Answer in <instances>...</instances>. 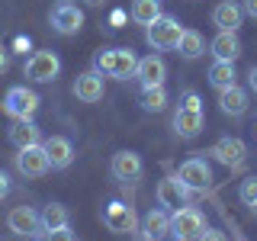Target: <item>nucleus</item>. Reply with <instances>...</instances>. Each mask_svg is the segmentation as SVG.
<instances>
[{
	"label": "nucleus",
	"mask_w": 257,
	"mask_h": 241,
	"mask_svg": "<svg viewBox=\"0 0 257 241\" xmlns=\"http://www.w3.org/2000/svg\"><path fill=\"white\" fill-rule=\"evenodd\" d=\"M48 23H52V29L61 32V36H74V32H80V26H84V13H80V7L71 4V0H58V4L52 7V13H48Z\"/></svg>",
	"instance_id": "8"
},
{
	"label": "nucleus",
	"mask_w": 257,
	"mask_h": 241,
	"mask_svg": "<svg viewBox=\"0 0 257 241\" xmlns=\"http://www.w3.org/2000/svg\"><path fill=\"white\" fill-rule=\"evenodd\" d=\"M247 84H251V90L257 93V64H254L251 71H247Z\"/></svg>",
	"instance_id": "34"
},
{
	"label": "nucleus",
	"mask_w": 257,
	"mask_h": 241,
	"mask_svg": "<svg viewBox=\"0 0 257 241\" xmlns=\"http://www.w3.org/2000/svg\"><path fill=\"white\" fill-rule=\"evenodd\" d=\"M45 241H77L71 228H58V231H45Z\"/></svg>",
	"instance_id": "30"
},
{
	"label": "nucleus",
	"mask_w": 257,
	"mask_h": 241,
	"mask_svg": "<svg viewBox=\"0 0 257 241\" xmlns=\"http://www.w3.org/2000/svg\"><path fill=\"white\" fill-rule=\"evenodd\" d=\"M103 225H106L109 231H116V235H128V231L135 228V212L128 203H109L103 209Z\"/></svg>",
	"instance_id": "16"
},
{
	"label": "nucleus",
	"mask_w": 257,
	"mask_h": 241,
	"mask_svg": "<svg viewBox=\"0 0 257 241\" xmlns=\"http://www.w3.org/2000/svg\"><path fill=\"white\" fill-rule=\"evenodd\" d=\"M219 164L225 167H241L244 164V158H247V145L238 139V135H225V139H219L212 145V151H209Z\"/></svg>",
	"instance_id": "12"
},
{
	"label": "nucleus",
	"mask_w": 257,
	"mask_h": 241,
	"mask_svg": "<svg viewBox=\"0 0 257 241\" xmlns=\"http://www.w3.org/2000/svg\"><path fill=\"white\" fill-rule=\"evenodd\" d=\"M177 177H180L193 193H206L212 187V167H209L206 158H187L180 164V171H177Z\"/></svg>",
	"instance_id": "9"
},
{
	"label": "nucleus",
	"mask_w": 257,
	"mask_h": 241,
	"mask_svg": "<svg viewBox=\"0 0 257 241\" xmlns=\"http://www.w3.org/2000/svg\"><path fill=\"white\" fill-rule=\"evenodd\" d=\"M39 93L36 90H29V87H23V84H16V87H10L7 90V96H4V112L10 119H32L39 112Z\"/></svg>",
	"instance_id": "4"
},
{
	"label": "nucleus",
	"mask_w": 257,
	"mask_h": 241,
	"mask_svg": "<svg viewBox=\"0 0 257 241\" xmlns=\"http://www.w3.org/2000/svg\"><path fill=\"white\" fill-rule=\"evenodd\" d=\"M16 171H20L26 180H36V177H45L52 167H48V155L42 145H29V148H16Z\"/></svg>",
	"instance_id": "7"
},
{
	"label": "nucleus",
	"mask_w": 257,
	"mask_h": 241,
	"mask_svg": "<svg viewBox=\"0 0 257 241\" xmlns=\"http://www.w3.org/2000/svg\"><path fill=\"white\" fill-rule=\"evenodd\" d=\"M180 36H183V26L174 16H164V13H161L151 26H145V39H148V45L155 48V52H177Z\"/></svg>",
	"instance_id": "3"
},
{
	"label": "nucleus",
	"mask_w": 257,
	"mask_h": 241,
	"mask_svg": "<svg viewBox=\"0 0 257 241\" xmlns=\"http://www.w3.org/2000/svg\"><path fill=\"white\" fill-rule=\"evenodd\" d=\"M7 193H10V177H7L4 171H0V199H4Z\"/></svg>",
	"instance_id": "33"
},
{
	"label": "nucleus",
	"mask_w": 257,
	"mask_h": 241,
	"mask_svg": "<svg viewBox=\"0 0 257 241\" xmlns=\"http://www.w3.org/2000/svg\"><path fill=\"white\" fill-rule=\"evenodd\" d=\"M251 209H254V215H257V203H254V206H251Z\"/></svg>",
	"instance_id": "37"
},
{
	"label": "nucleus",
	"mask_w": 257,
	"mask_h": 241,
	"mask_svg": "<svg viewBox=\"0 0 257 241\" xmlns=\"http://www.w3.org/2000/svg\"><path fill=\"white\" fill-rule=\"evenodd\" d=\"M23 71H26V77L36 80V84H52V80L61 74V58L52 52V48H42V52L29 55Z\"/></svg>",
	"instance_id": "5"
},
{
	"label": "nucleus",
	"mask_w": 257,
	"mask_h": 241,
	"mask_svg": "<svg viewBox=\"0 0 257 241\" xmlns=\"http://www.w3.org/2000/svg\"><path fill=\"white\" fill-rule=\"evenodd\" d=\"M199 241H225V238L219 235V231H212V228H206V235H203V238H199Z\"/></svg>",
	"instance_id": "35"
},
{
	"label": "nucleus",
	"mask_w": 257,
	"mask_h": 241,
	"mask_svg": "<svg viewBox=\"0 0 257 241\" xmlns=\"http://www.w3.org/2000/svg\"><path fill=\"white\" fill-rule=\"evenodd\" d=\"M209 52L215 55V61H238V55H241L238 32H219V36L209 42Z\"/></svg>",
	"instance_id": "22"
},
{
	"label": "nucleus",
	"mask_w": 257,
	"mask_h": 241,
	"mask_svg": "<svg viewBox=\"0 0 257 241\" xmlns=\"http://www.w3.org/2000/svg\"><path fill=\"white\" fill-rule=\"evenodd\" d=\"M209 84L225 90V87L238 84V74H235V61H212V68H209Z\"/></svg>",
	"instance_id": "25"
},
{
	"label": "nucleus",
	"mask_w": 257,
	"mask_h": 241,
	"mask_svg": "<svg viewBox=\"0 0 257 241\" xmlns=\"http://www.w3.org/2000/svg\"><path fill=\"white\" fill-rule=\"evenodd\" d=\"M203 52H206V39H203V32H196V29H183L180 45H177V55H180V58H187V61H196Z\"/></svg>",
	"instance_id": "23"
},
{
	"label": "nucleus",
	"mask_w": 257,
	"mask_h": 241,
	"mask_svg": "<svg viewBox=\"0 0 257 241\" xmlns=\"http://www.w3.org/2000/svg\"><path fill=\"white\" fill-rule=\"evenodd\" d=\"M206 235V215L196 206H180L171 212V238L174 241H199Z\"/></svg>",
	"instance_id": "2"
},
{
	"label": "nucleus",
	"mask_w": 257,
	"mask_h": 241,
	"mask_svg": "<svg viewBox=\"0 0 257 241\" xmlns=\"http://www.w3.org/2000/svg\"><path fill=\"white\" fill-rule=\"evenodd\" d=\"M238 241H244V238H238Z\"/></svg>",
	"instance_id": "38"
},
{
	"label": "nucleus",
	"mask_w": 257,
	"mask_h": 241,
	"mask_svg": "<svg viewBox=\"0 0 257 241\" xmlns=\"http://www.w3.org/2000/svg\"><path fill=\"white\" fill-rule=\"evenodd\" d=\"M142 231H145V238L148 241H164V238H171V212L167 209H151V212H145V219H142Z\"/></svg>",
	"instance_id": "19"
},
{
	"label": "nucleus",
	"mask_w": 257,
	"mask_h": 241,
	"mask_svg": "<svg viewBox=\"0 0 257 241\" xmlns=\"http://www.w3.org/2000/svg\"><path fill=\"white\" fill-rule=\"evenodd\" d=\"M7 135H10V142L16 145V148L42 145V132H39V126L32 123V119H13V126L7 129Z\"/></svg>",
	"instance_id": "21"
},
{
	"label": "nucleus",
	"mask_w": 257,
	"mask_h": 241,
	"mask_svg": "<svg viewBox=\"0 0 257 241\" xmlns=\"http://www.w3.org/2000/svg\"><path fill=\"white\" fill-rule=\"evenodd\" d=\"M241 20H244V10H241V4H235V0H222V4H215L212 23L219 26V32H238Z\"/></svg>",
	"instance_id": "20"
},
{
	"label": "nucleus",
	"mask_w": 257,
	"mask_h": 241,
	"mask_svg": "<svg viewBox=\"0 0 257 241\" xmlns=\"http://www.w3.org/2000/svg\"><path fill=\"white\" fill-rule=\"evenodd\" d=\"M164 106H167V90H164V87L142 90V109H145V112H161Z\"/></svg>",
	"instance_id": "27"
},
{
	"label": "nucleus",
	"mask_w": 257,
	"mask_h": 241,
	"mask_svg": "<svg viewBox=\"0 0 257 241\" xmlns=\"http://www.w3.org/2000/svg\"><path fill=\"white\" fill-rule=\"evenodd\" d=\"M103 77L100 71H84V74H77V80H74V96L80 103H100L103 100V93H106V84H103Z\"/></svg>",
	"instance_id": "13"
},
{
	"label": "nucleus",
	"mask_w": 257,
	"mask_h": 241,
	"mask_svg": "<svg viewBox=\"0 0 257 241\" xmlns=\"http://www.w3.org/2000/svg\"><path fill=\"white\" fill-rule=\"evenodd\" d=\"M7 228L20 238H32V235L42 231V215L32 206H13L10 212H7Z\"/></svg>",
	"instance_id": "10"
},
{
	"label": "nucleus",
	"mask_w": 257,
	"mask_h": 241,
	"mask_svg": "<svg viewBox=\"0 0 257 241\" xmlns=\"http://www.w3.org/2000/svg\"><path fill=\"white\" fill-rule=\"evenodd\" d=\"M135 68H139V55L132 48H100L93 55V71H100L103 77L112 80L135 77Z\"/></svg>",
	"instance_id": "1"
},
{
	"label": "nucleus",
	"mask_w": 257,
	"mask_h": 241,
	"mask_svg": "<svg viewBox=\"0 0 257 241\" xmlns=\"http://www.w3.org/2000/svg\"><path fill=\"white\" fill-rule=\"evenodd\" d=\"M80 4H87V7H103V0H80Z\"/></svg>",
	"instance_id": "36"
},
{
	"label": "nucleus",
	"mask_w": 257,
	"mask_h": 241,
	"mask_svg": "<svg viewBox=\"0 0 257 241\" xmlns=\"http://www.w3.org/2000/svg\"><path fill=\"white\" fill-rule=\"evenodd\" d=\"M135 80H139L142 90H151V87H164L167 80V64L161 55H148V58H139V68H135Z\"/></svg>",
	"instance_id": "11"
},
{
	"label": "nucleus",
	"mask_w": 257,
	"mask_h": 241,
	"mask_svg": "<svg viewBox=\"0 0 257 241\" xmlns=\"http://www.w3.org/2000/svg\"><path fill=\"white\" fill-rule=\"evenodd\" d=\"M180 106H183V109H203V100H199L196 90H187V93L180 96Z\"/></svg>",
	"instance_id": "29"
},
{
	"label": "nucleus",
	"mask_w": 257,
	"mask_h": 241,
	"mask_svg": "<svg viewBox=\"0 0 257 241\" xmlns=\"http://www.w3.org/2000/svg\"><path fill=\"white\" fill-rule=\"evenodd\" d=\"M155 196H158V206H161V209L174 212V209H180V206H187V203H190L193 190H190L187 183H183L180 177L174 174V177H164V180H158Z\"/></svg>",
	"instance_id": "6"
},
{
	"label": "nucleus",
	"mask_w": 257,
	"mask_h": 241,
	"mask_svg": "<svg viewBox=\"0 0 257 241\" xmlns=\"http://www.w3.org/2000/svg\"><path fill=\"white\" fill-rule=\"evenodd\" d=\"M238 199H241L244 206H254V203H257V177H247V180H241Z\"/></svg>",
	"instance_id": "28"
},
{
	"label": "nucleus",
	"mask_w": 257,
	"mask_h": 241,
	"mask_svg": "<svg viewBox=\"0 0 257 241\" xmlns=\"http://www.w3.org/2000/svg\"><path fill=\"white\" fill-rule=\"evenodd\" d=\"M132 23H139V26H151V23L161 16V0H132Z\"/></svg>",
	"instance_id": "26"
},
{
	"label": "nucleus",
	"mask_w": 257,
	"mask_h": 241,
	"mask_svg": "<svg viewBox=\"0 0 257 241\" xmlns=\"http://www.w3.org/2000/svg\"><path fill=\"white\" fill-rule=\"evenodd\" d=\"M241 10H244L247 16H254V20H257V0H241Z\"/></svg>",
	"instance_id": "32"
},
{
	"label": "nucleus",
	"mask_w": 257,
	"mask_h": 241,
	"mask_svg": "<svg viewBox=\"0 0 257 241\" xmlns=\"http://www.w3.org/2000/svg\"><path fill=\"white\" fill-rule=\"evenodd\" d=\"M109 171H112V177H116V180H139L142 171H145L142 155H139V151H128V148L116 151V155H112V161H109Z\"/></svg>",
	"instance_id": "14"
},
{
	"label": "nucleus",
	"mask_w": 257,
	"mask_h": 241,
	"mask_svg": "<svg viewBox=\"0 0 257 241\" xmlns=\"http://www.w3.org/2000/svg\"><path fill=\"white\" fill-rule=\"evenodd\" d=\"M203 126H206L203 109H183V106H177V112H174V132L180 135V139H196V135L203 132Z\"/></svg>",
	"instance_id": "18"
},
{
	"label": "nucleus",
	"mask_w": 257,
	"mask_h": 241,
	"mask_svg": "<svg viewBox=\"0 0 257 241\" xmlns=\"http://www.w3.org/2000/svg\"><path fill=\"white\" fill-rule=\"evenodd\" d=\"M42 148L48 155V167H52V171H64V167H71V161H74V145H71V139H64V135L42 139Z\"/></svg>",
	"instance_id": "15"
},
{
	"label": "nucleus",
	"mask_w": 257,
	"mask_h": 241,
	"mask_svg": "<svg viewBox=\"0 0 257 241\" xmlns=\"http://www.w3.org/2000/svg\"><path fill=\"white\" fill-rule=\"evenodd\" d=\"M39 215H42V231H58V228H68L71 225V212H68V206H61V203L45 206Z\"/></svg>",
	"instance_id": "24"
},
{
	"label": "nucleus",
	"mask_w": 257,
	"mask_h": 241,
	"mask_svg": "<svg viewBox=\"0 0 257 241\" xmlns=\"http://www.w3.org/2000/svg\"><path fill=\"white\" fill-rule=\"evenodd\" d=\"M10 71V48L0 45V74H7Z\"/></svg>",
	"instance_id": "31"
},
{
	"label": "nucleus",
	"mask_w": 257,
	"mask_h": 241,
	"mask_svg": "<svg viewBox=\"0 0 257 241\" xmlns=\"http://www.w3.org/2000/svg\"><path fill=\"white\" fill-rule=\"evenodd\" d=\"M219 106H222L225 116L238 119V116H244V112H247V106H251V96H247L244 87L231 84V87H225V90H219Z\"/></svg>",
	"instance_id": "17"
}]
</instances>
